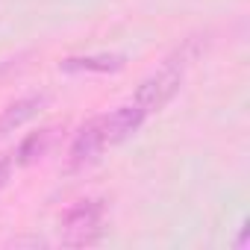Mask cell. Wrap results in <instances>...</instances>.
<instances>
[{
    "instance_id": "cell-1",
    "label": "cell",
    "mask_w": 250,
    "mask_h": 250,
    "mask_svg": "<svg viewBox=\"0 0 250 250\" xmlns=\"http://www.w3.org/2000/svg\"><path fill=\"white\" fill-rule=\"evenodd\" d=\"M194 53H197V44H194V42H186L183 50H177L171 59H165V65H162L156 74H150V77L139 85L136 103H139L147 115H150V112H159V109L180 91L183 77H186V68H188V62L194 59Z\"/></svg>"
},
{
    "instance_id": "cell-2",
    "label": "cell",
    "mask_w": 250,
    "mask_h": 250,
    "mask_svg": "<svg viewBox=\"0 0 250 250\" xmlns=\"http://www.w3.org/2000/svg\"><path fill=\"white\" fill-rule=\"evenodd\" d=\"M103 212L106 209H103L100 200H80V203H74L59 221L62 241L71 244V247H83V244L97 241V235L103 232Z\"/></svg>"
},
{
    "instance_id": "cell-3",
    "label": "cell",
    "mask_w": 250,
    "mask_h": 250,
    "mask_svg": "<svg viewBox=\"0 0 250 250\" xmlns=\"http://www.w3.org/2000/svg\"><path fill=\"white\" fill-rule=\"evenodd\" d=\"M145 118H147V112L133 100V103H127V106H118L115 112H109V115H103L100 118V127H103V136H106V145H118V142H124V139H130L142 124H145Z\"/></svg>"
},
{
    "instance_id": "cell-4",
    "label": "cell",
    "mask_w": 250,
    "mask_h": 250,
    "mask_svg": "<svg viewBox=\"0 0 250 250\" xmlns=\"http://www.w3.org/2000/svg\"><path fill=\"white\" fill-rule=\"evenodd\" d=\"M106 147L109 145H106V136H103V127H100V118H94L77 133V139L71 145V165L74 168H85V165L97 162Z\"/></svg>"
},
{
    "instance_id": "cell-5",
    "label": "cell",
    "mask_w": 250,
    "mask_h": 250,
    "mask_svg": "<svg viewBox=\"0 0 250 250\" xmlns=\"http://www.w3.org/2000/svg\"><path fill=\"white\" fill-rule=\"evenodd\" d=\"M65 74H112L124 68L121 53H91V56H68L59 62Z\"/></svg>"
},
{
    "instance_id": "cell-6",
    "label": "cell",
    "mask_w": 250,
    "mask_h": 250,
    "mask_svg": "<svg viewBox=\"0 0 250 250\" xmlns=\"http://www.w3.org/2000/svg\"><path fill=\"white\" fill-rule=\"evenodd\" d=\"M42 103H44V97H21V100H15V103H9L6 109H3V115H0V136H9V133H15V130H21L24 124L42 109Z\"/></svg>"
},
{
    "instance_id": "cell-7",
    "label": "cell",
    "mask_w": 250,
    "mask_h": 250,
    "mask_svg": "<svg viewBox=\"0 0 250 250\" xmlns=\"http://www.w3.org/2000/svg\"><path fill=\"white\" fill-rule=\"evenodd\" d=\"M50 142H53V130H39V133H33L30 139L21 142V147H18V153H15V162H18V165H30V162H36V159H42V156L47 153Z\"/></svg>"
},
{
    "instance_id": "cell-8",
    "label": "cell",
    "mask_w": 250,
    "mask_h": 250,
    "mask_svg": "<svg viewBox=\"0 0 250 250\" xmlns=\"http://www.w3.org/2000/svg\"><path fill=\"white\" fill-rule=\"evenodd\" d=\"M9 171H12V159H9V156H3V159H0V188L6 186V180H9Z\"/></svg>"
}]
</instances>
